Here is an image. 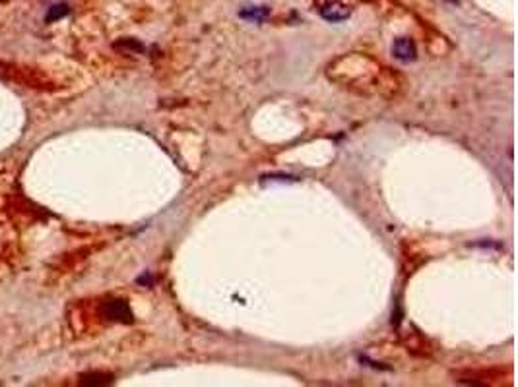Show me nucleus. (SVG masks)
I'll return each instance as SVG.
<instances>
[{"instance_id": "6", "label": "nucleus", "mask_w": 518, "mask_h": 387, "mask_svg": "<svg viewBox=\"0 0 518 387\" xmlns=\"http://www.w3.org/2000/svg\"><path fill=\"white\" fill-rule=\"evenodd\" d=\"M66 14H68V6H66V4H56V6H53V8L49 10L47 21H56V19H60L62 16H66Z\"/></svg>"}, {"instance_id": "5", "label": "nucleus", "mask_w": 518, "mask_h": 387, "mask_svg": "<svg viewBox=\"0 0 518 387\" xmlns=\"http://www.w3.org/2000/svg\"><path fill=\"white\" fill-rule=\"evenodd\" d=\"M80 384L82 386H109V384H113V376H109V374H88V376H82Z\"/></svg>"}, {"instance_id": "1", "label": "nucleus", "mask_w": 518, "mask_h": 387, "mask_svg": "<svg viewBox=\"0 0 518 387\" xmlns=\"http://www.w3.org/2000/svg\"><path fill=\"white\" fill-rule=\"evenodd\" d=\"M349 14H351V10L345 4H340V2H330V4L321 8V16L326 21H344V19L349 18Z\"/></svg>"}, {"instance_id": "2", "label": "nucleus", "mask_w": 518, "mask_h": 387, "mask_svg": "<svg viewBox=\"0 0 518 387\" xmlns=\"http://www.w3.org/2000/svg\"><path fill=\"white\" fill-rule=\"evenodd\" d=\"M105 314H107V317L117 319V321H125V323L132 321V312H130L128 304L123 300H111L105 306Z\"/></svg>"}, {"instance_id": "4", "label": "nucleus", "mask_w": 518, "mask_h": 387, "mask_svg": "<svg viewBox=\"0 0 518 387\" xmlns=\"http://www.w3.org/2000/svg\"><path fill=\"white\" fill-rule=\"evenodd\" d=\"M270 14V10L266 6H247L245 10H241L239 12V16L245 19H249V21H262V19H266Z\"/></svg>"}, {"instance_id": "3", "label": "nucleus", "mask_w": 518, "mask_h": 387, "mask_svg": "<svg viewBox=\"0 0 518 387\" xmlns=\"http://www.w3.org/2000/svg\"><path fill=\"white\" fill-rule=\"evenodd\" d=\"M392 54L398 58V60H404V62H410V60H415V45L411 39H396L392 45Z\"/></svg>"}]
</instances>
